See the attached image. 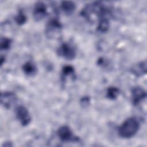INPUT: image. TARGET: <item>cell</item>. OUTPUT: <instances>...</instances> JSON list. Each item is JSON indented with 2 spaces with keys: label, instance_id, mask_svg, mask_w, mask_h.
<instances>
[{
  "label": "cell",
  "instance_id": "cell-19",
  "mask_svg": "<svg viewBox=\"0 0 147 147\" xmlns=\"http://www.w3.org/2000/svg\"><path fill=\"white\" fill-rule=\"evenodd\" d=\"M5 57L1 56V66L3 64V63L5 62Z\"/></svg>",
  "mask_w": 147,
  "mask_h": 147
},
{
  "label": "cell",
  "instance_id": "cell-5",
  "mask_svg": "<svg viewBox=\"0 0 147 147\" xmlns=\"http://www.w3.org/2000/svg\"><path fill=\"white\" fill-rule=\"evenodd\" d=\"M17 118L23 126L28 125L31 122V116L27 108L24 106H19L16 109Z\"/></svg>",
  "mask_w": 147,
  "mask_h": 147
},
{
  "label": "cell",
  "instance_id": "cell-14",
  "mask_svg": "<svg viewBox=\"0 0 147 147\" xmlns=\"http://www.w3.org/2000/svg\"><path fill=\"white\" fill-rule=\"evenodd\" d=\"M62 78L65 79L66 76H72V78H75L74 68L71 65H65L63 67L61 71Z\"/></svg>",
  "mask_w": 147,
  "mask_h": 147
},
{
  "label": "cell",
  "instance_id": "cell-11",
  "mask_svg": "<svg viewBox=\"0 0 147 147\" xmlns=\"http://www.w3.org/2000/svg\"><path fill=\"white\" fill-rule=\"evenodd\" d=\"M110 27L109 20L107 17H102L99 18V21L97 26V30L100 33L107 32Z\"/></svg>",
  "mask_w": 147,
  "mask_h": 147
},
{
  "label": "cell",
  "instance_id": "cell-3",
  "mask_svg": "<svg viewBox=\"0 0 147 147\" xmlns=\"http://www.w3.org/2000/svg\"><path fill=\"white\" fill-rule=\"evenodd\" d=\"M57 134L59 139L63 142H78L79 138L75 136L71 129L67 125H63L59 128Z\"/></svg>",
  "mask_w": 147,
  "mask_h": 147
},
{
  "label": "cell",
  "instance_id": "cell-9",
  "mask_svg": "<svg viewBox=\"0 0 147 147\" xmlns=\"http://www.w3.org/2000/svg\"><path fill=\"white\" fill-rule=\"evenodd\" d=\"M146 70V61L144 60L133 65L130 69V72L136 76L140 77L145 75Z\"/></svg>",
  "mask_w": 147,
  "mask_h": 147
},
{
  "label": "cell",
  "instance_id": "cell-1",
  "mask_svg": "<svg viewBox=\"0 0 147 147\" xmlns=\"http://www.w3.org/2000/svg\"><path fill=\"white\" fill-rule=\"evenodd\" d=\"M140 128V122L136 117L126 119L118 129L119 136L123 138H130L136 135Z\"/></svg>",
  "mask_w": 147,
  "mask_h": 147
},
{
  "label": "cell",
  "instance_id": "cell-16",
  "mask_svg": "<svg viewBox=\"0 0 147 147\" xmlns=\"http://www.w3.org/2000/svg\"><path fill=\"white\" fill-rule=\"evenodd\" d=\"M14 20L18 25H22L26 22L27 17L22 10H20L16 16Z\"/></svg>",
  "mask_w": 147,
  "mask_h": 147
},
{
  "label": "cell",
  "instance_id": "cell-13",
  "mask_svg": "<svg viewBox=\"0 0 147 147\" xmlns=\"http://www.w3.org/2000/svg\"><path fill=\"white\" fill-rule=\"evenodd\" d=\"M120 94V90L116 87H109L106 90V97L110 100L116 99Z\"/></svg>",
  "mask_w": 147,
  "mask_h": 147
},
{
  "label": "cell",
  "instance_id": "cell-6",
  "mask_svg": "<svg viewBox=\"0 0 147 147\" xmlns=\"http://www.w3.org/2000/svg\"><path fill=\"white\" fill-rule=\"evenodd\" d=\"M17 95L11 91H5L1 92L0 100L1 105L6 109H10L16 102Z\"/></svg>",
  "mask_w": 147,
  "mask_h": 147
},
{
  "label": "cell",
  "instance_id": "cell-4",
  "mask_svg": "<svg viewBox=\"0 0 147 147\" xmlns=\"http://www.w3.org/2000/svg\"><path fill=\"white\" fill-rule=\"evenodd\" d=\"M58 55L67 60H73L76 55V51L75 48L67 42L63 43L57 50Z\"/></svg>",
  "mask_w": 147,
  "mask_h": 147
},
{
  "label": "cell",
  "instance_id": "cell-12",
  "mask_svg": "<svg viewBox=\"0 0 147 147\" xmlns=\"http://www.w3.org/2000/svg\"><path fill=\"white\" fill-rule=\"evenodd\" d=\"M22 70L25 75L29 76H34L37 72L36 65L30 61H27L22 65Z\"/></svg>",
  "mask_w": 147,
  "mask_h": 147
},
{
  "label": "cell",
  "instance_id": "cell-15",
  "mask_svg": "<svg viewBox=\"0 0 147 147\" xmlns=\"http://www.w3.org/2000/svg\"><path fill=\"white\" fill-rule=\"evenodd\" d=\"M12 41L7 37H1L0 41L1 50L7 51L10 48Z\"/></svg>",
  "mask_w": 147,
  "mask_h": 147
},
{
  "label": "cell",
  "instance_id": "cell-2",
  "mask_svg": "<svg viewBox=\"0 0 147 147\" xmlns=\"http://www.w3.org/2000/svg\"><path fill=\"white\" fill-rule=\"evenodd\" d=\"M63 26L59 20L56 18H52L48 22L45 26V35L49 38H55L59 34Z\"/></svg>",
  "mask_w": 147,
  "mask_h": 147
},
{
  "label": "cell",
  "instance_id": "cell-18",
  "mask_svg": "<svg viewBox=\"0 0 147 147\" xmlns=\"http://www.w3.org/2000/svg\"><path fill=\"white\" fill-rule=\"evenodd\" d=\"M2 146H7V147H9V146H13V144H11V142L8 141V142H5L3 144Z\"/></svg>",
  "mask_w": 147,
  "mask_h": 147
},
{
  "label": "cell",
  "instance_id": "cell-8",
  "mask_svg": "<svg viewBox=\"0 0 147 147\" xmlns=\"http://www.w3.org/2000/svg\"><path fill=\"white\" fill-rule=\"evenodd\" d=\"M47 14V7L42 2L36 3L33 9V18L35 21H39L42 20Z\"/></svg>",
  "mask_w": 147,
  "mask_h": 147
},
{
  "label": "cell",
  "instance_id": "cell-7",
  "mask_svg": "<svg viewBox=\"0 0 147 147\" xmlns=\"http://www.w3.org/2000/svg\"><path fill=\"white\" fill-rule=\"evenodd\" d=\"M131 102L133 105L137 106L146 97V92L145 90L140 86L134 87L131 92Z\"/></svg>",
  "mask_w": 147,
  "mask_h": 147
},
{
  "label": "cell",
  "instance_id": "cell-17",
  "mask_svg": "<svg viewBox=\"0 0 147 147\" xmlns=\"http://www.w3.org/2000/svg\"><path fill=\"white\" fill-rule=\"evenodd\" d=\"M90 102V98L87 96H83L80 99V104L83 107H87L89 105Z\"/></svg>",
  "mask_w": 147,
  "mask_h": 147
},
{
  "label": "cell",
  "instance_id": "cell-10",
  "mask_svg": "<svg viewBox=\"0 0 147 147\" xmlns=\"http://www.w3.org/2000/svg\"><path fill=\"white\" fill-rule=\"evenodd\" d=\"M61 9L65 14L70 15L72 14L76 9V5L72 1H63L61 3Z\"/></svg>",
  "mask_w": 147,
  "mask_h": 147
}]
</instances>
